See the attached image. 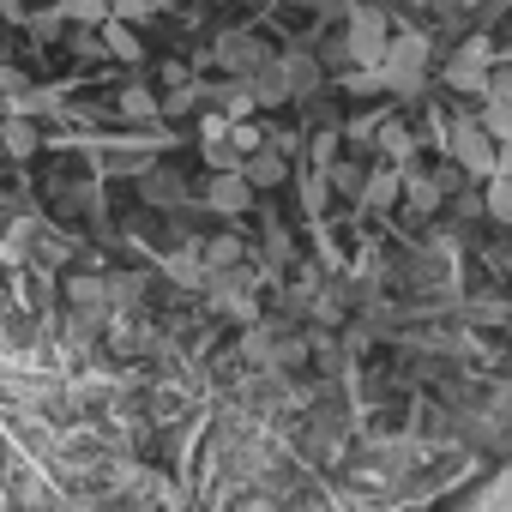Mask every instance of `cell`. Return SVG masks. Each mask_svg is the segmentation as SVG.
<instances>
[{
  "instance_id": "4",
  "label": "cell",
  "mask_w": 512,
  "mask_h": 512,
  "mask_svg": "<svg viewBox=\"0 0 512 512\" xmlns=\"http://www.w3.org/2000/svg\"><path fill=\"white\" fill-rule=\"evenodd\" d=\"M278 73H284V85H290V97H314L320 91V61L308 55V49H290V55H278Z\"/></svg>"
},
{
  "instance_id": "5",
  "label": "cell",
  "mask_w": 512,
  "mask_h": 512,
  "mask_svg": "<svg viewBox=\"0 0 512 512\" xmlns=\"http://www.w3.org/2000/svg\"><path fill=\"white\" fill-rule=\"evenodd\" d=\"M67 296H73V308H79V326H85V332L109 314V284H103V278H91V272H85V278H73V284H67Z\"/></svg>"
},
{
  "instance_id": "3",
  "label": "cell",
  "mask_w": 512,
  "mask_h": 512,
  "mask_svg": "<svg viewBox=\"0 0 512 512\" xmlns=\"http://www.w3.org/2000/svg\"><path fill=\"white\" fill-rule=\"evenodd\" d=\"M247 79V97L253 103H266V109H278V103H290V85H284V73H278V55H266L253 73H241Z\"/></svg>"
},
{
  "instance_id": "1",
  "label": "cell",
  "mask_w": 512,
  "mask_h": 512,
  "mask_svg": "<svg viewBox=\"0 0 512 512\" xmlns=\"http://www.w3.org/2000/svg\"><path fill=\"white\" fill-rule=\"evenodd\" d=\"M386 13L380 7H356L350 13V31H344V55L356 61V67H380V55H386Z\"/></svg>"
},
{
  "instance_id": "22",
  "label": "cell",
  "mask_w": 512,
  "mask_h": 512,
  "mask_svg": "<svg viewBox=\"0 0 512 512\" xmlns=\"http://www.w3.org/2000/svg\"><path fill=\"white\" fill-rule=\"evenodd\" d=\"M332 175H338V187H344V193H356V187H362V175H356V169H350V163H338V169H332Z\"/></svg>"
},
{
  "instance_id": "19",
  "label": "cell",
  "mask_w": 512,
  "mask_h": 512,
  "mask_svg": "<svg viewBox=\"0 0 512 512\" xmlns=\"http://www.w3.org/2000/svg\"><path fill=\"white\" fill-rule=\"evenodd\" d=\"M109 49H115L121 61H139V37H133L127 25H109Z\"/></svg>"
},
{
  "instance_id": "17",
  "label": "cell",
  "mask_w": 512,
  "mask_h": 512,
  "mask_svg": "<svg viewBox=\"0 0 512 512\" xmlns=\"http://www.w3.org/2000/svg\"><path fill=\"white\" fill-rule=\"evenodd\" d=\"M380 151H386V157H410V133H404L398 121H380Z\"/></svg>"
},
{
  "instance_id": "2",
  "label": "cell",
  "mask_w": 512,
  "mask_h": 512,
  "mask_svg": "<svg viewBox=\"0 0 512 512\" xmlns=\"http://www.w3.org/2000/svg\"><path fill=\"white\" fill-rule=\"evenodd\" d=\"M452 157H458L464 181H488V175L500 169V157H494V139H488L476 121H458V127H452Z\"/></svg>"
},
{
  "instance_id": "21",
  "label": "cell",
  "mask_w": 512,
  "mask_h": 512,
  "mask_svg": "<svg viewBox=\"0 0 512 512\" xmlns=\"http://www.w3.org/2000/svg\"><path fill=\"white\" fill-rule=\"evenodd\" d=\"M157 7H163V0H115L121 19H145V13H157Z\"/></svg>"
},
{
  "instance_id": "11",
  "label": "cell",
  "mask_w": 512,
  "mask_h": 512,
  "mask_svg": "<svg viewBox=\"0 0 512 512\" xmlns=\"http://www.w3.org/2000/svg\"><path fill=\"white\" fill-rule=\"evenodd\" d=\"M482 61H488V43H470V49L452 61V85H458V91H482Z\"/></svg>"
},
{
  "instance_id": "9",
  "label": "cell",
  "mask_w": 512,
  "mask_h": 512,
  "mask_svg": "<svg viewBox=\"0 0 512 512\" xmlns=\"http://www.w3.org/2000/svg\"><path fill=\"white\" fill-rule=\"evenodd\" d=\"M398 199L410 211H434L446 199V187H440V175H398Z\"/></svg>"
},
{
  "instance_id": "10",
  "label": "cell",
  "mask_w": 512,
  "mask_h": 512,
  "mask_svg": "<svg viewBox=\"0 0 512 512\" xmlns=\"http://www.w3.org/2000/svg\"><path fill=\"white\" fill-rule=\"evenodd\" d=\"M356 199H362V205H374V211H392V205H398V169L368 175V181L356 187Z\"/></svg>"
},
{
  "instance_id": "6",
  "label": "cell",
  "mask_w": 512,
  "mask_h": 512,
  "mask_svg": "<svg viewBox=\"0 0 512 512\" xmlns=\"http://www.w3.org/2000/svg\"><path fill=\"white\" fill-rule=\"evenodd\" d=\"M217 61H223V73L241 79V73H253V67L266 61V43H260V37H223V43H217Z\"/></svg>"
},
{
  "instance_id": "18",
  "label": "cell",
  "mask_w": 512,
  "mask_h": 512,
  "mask_svg": "<svg viewBox=\"0 0 512 512\" xmlns=\"http://www.w3.org/2000/svg\"><path fill=\"white\" fill-rule=\"evenodd\" d=\"M121 109H127V115H133V121H145V115H157V97H151V91H145V85H133V91H127V97H121Z\"/></svg>"
},
{
  "instance_id": "15",
  "label": "cell",
  "mask_w": 512,
  "mask_h": 512,
  "mask_svg": "<svg viewBox=\"0 0 512 512\" xmlns=\"http://www.w3.org/2000/svg\"><path fill=\"white\" fill-rule=\"evenodd\" d=\"M488 217H494V223L512 217V187H506L500 175H488Z\"/></svg>"
},
{
  "instance_id": "13",
  "label": "cell",
  "mask_w": 512,
  "mask_h": 512,
  "mask_svg": "<svg viewBox=\"0 0 512 512\" xmlns=\"http://www.w3.org/2000/svg\"><path fill=\"white\" fill-rule=\"evenodd\" d=\"M55 13L73 25H97V19H109V0H55Z\"/></svg>"
},
{
  "instance_id": "16",
  "label": "cell",
  "mask_w": 512,
  "mask_h": 512,
  "mask_svg": "<svg viewBox=\"0 0 512 512\" xmlns=\"http://www.w3.org/2000/svg\"><path fill=\"white\" fill-rule=\"evenodd\" d=\"M223 139H229V151H235V157L260 151V127H247V121H229V133H223Z\"/></svg>"
},
{
  "instance_id": "14",
  "label": "cell",
  "mask_w": 512,
  "mask_h": 512,
  "mask_svg": "<svg viewBox=\"0 0 512 512\" xmlns=\"http://www.w3.org/2000/svg\"><path fill=\"white\" fill-rule=\"evenodd\" d=\"M199 260H205V272H223V266H235V260H241V241L217 235V241H205V253H199Z\"/></svg>"
},
{
  "instance_id": "8",
  "label": "cell",
  "mask_w": 512,
  "mask_h": 512,
  "mask_svg": "<svg viewBox=\"0 0 512 512\" xmlns=\"http://www.w3.org/2000/svg\"><path fill=\"white\" fill-rule=\"evenodd\" d=\"M235 169H241V181H247V187H278V181H284V157H278V151H266V145H260V151H247Z\"/></svg>"
},
{
  "instance_id": "20",
  "label": "cell",
  "mask_w": 512,
  "mask_h": 512,
  "mask_svg": "<svg viewBox=\"0 0 512 512\" xmlns=\"http://www.w3.org/2000/svg\"><path fill=\"white\" fill-rule=\"evenodd\" d=\"M31 145H37V133H31L25 121H13V127H7V151H13V157H25Z\"/></svg>"
},
{
  "instance_id": "7",
  "label": "cell",
  "mask_w": 512,
  "mask_h": 512,
  "mask_svg": "<svg viewBox=\"0 0 512 512\" xmlns=\"http://www.w3.org/2000/svg\"><path fill=\"white\" fill-rule=\"evenodd\" d=\"M205 199H211L217 211H229V217H235V211H247L253 187L241 181V169H217V175H211V193H205Z\"/></svg>"
},
{
  "instance_id": "12",
  "label": "cell",
  "mask_w": 512,
  "mask_h": 512,
  "mask_svg": "<svg viewBox=\"0 0 512 512\" xmlns=\"http://www.w3.org/2000/svg\"><path fill=\"white\" fill-rule=\"evenodd\" d=\"M145 199H151V205L181 199V175H169V169H151V163H145Z\"/></svg>"
}]
</instances>
